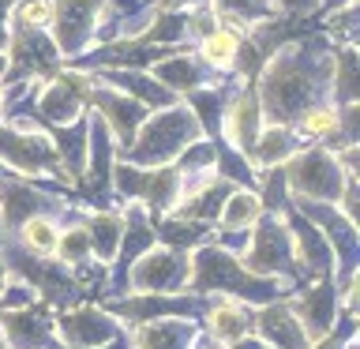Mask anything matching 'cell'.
Here are the masks:
<instances>
[{
  "label": "cell",
  "instance_id": "cell-8",
  "mask_svg": "<svg viewBox=\"0 0 360 349\" xmlns=\"http://www.w3.org/2000/svg\"><path fill=\"white\" fill-rule=\"evenodd\" d=\"M180 184L184 177L176 169H154V173H143L135 165L117 169V188L124 196H139L150 210H173L180 203Z\"/></svg>",
  "mask_w": 360,
  "mask_h": 349
},
{
  "label": "cell",
  "instance_id": "cell-1",
  "mask_svg": "<svg viewBox=\"0 0 360 349\" xmlns=\"http://www.w3.org/2000/svg\"><path fill=\"white\" fill-rule=\"evenodd\" d=\"M188 286L199 293H225L233 300H255V304H270L278 300L281 286L274 278H263V274H252V270L240 267V259L225 248H214V244H202L195 255H191V270H188Z\"/></svg>",
  "mask_w": 360,
  "mask_h": 349
},
{
  "label": "cell",
  "instance_id": "cell-7",
  "mask_svg": "<svg viewBox=\"0 0 360 349\" xmlns=\"http://www.w3.org/2000/svg\"><path fill=\"white\" fill-rule=\"evenodd\" d=\"M191 255L173 248H146L139 263H131V289L135 293H165L188 286Z\"/></svg>",
  "mask_w": 360,
  "mask_h": 349
},
{
  "label": "cell",
  "instance_id": "cell-23",
  "mask_svg": "<svg viewBox=\"0 0 360 349\" xmlns=\"http://www.w3.org/2000/svg\"><path fill=\"white\" fill-rule=\"evenodd\" d=\"M252 154H255L259 165H278V162H285V158L297 154V139H292V132L285 124H274V128H263L255 135Z\"/></svg>",
  "mask_w": 360,
  "mask_h": 349
},
{
  "label": "cell",
  "instance_id": "cell-28",
  "mask_svg": "<svg viewBox=\"0 0 360 349\" xmlns=\"http://www.w3.org/2000/svg\"><path fill=\"white\" fill-rule=\"evenodd\" d=\"M338 120H342V113L330 109V106H315L308 113H300V135H308V139H326V135L338 132Z\"/></svg>",
  "mask_w": 360,
  "mask_h": 349
},
{
  "label": "cell",
  "instance_id": "cell-21",
  "mask_svg": "<svg viewBox=\"0 0 360 349\" xmlns=\"http://www.w3.org/2000/svg\"><path fill=\"white\" fill-rule=\"evenodd\" d=\"M255 135H259V101H255V94H240L229 109V120H225V139H229L236 151L252 154Z\"/></svg>",
  "mask_w": 360,
  "mask_h": 349
},
{
  "label": "cell",
  "instance_id": "cell-16",
  "mask_svg": "<svg viewBox=\"0 0 360 349\" xmlns=\"http://www.w3.org/2000/svg\"><path fill=\"white\" fill-rule=\"evenodd\" d=\"M86 83L90 79L86 75H75V72H68L64 79H56V83H49L41 90V101H38V113L41 117H49L56 124H68V120H75V113L79 106H83V94H86Z\"/></svg>",
  "mask_w": 360,
  "mask_h": 349
},
{
  "label": "cell",
  "instance_id": "cell-11",
  "mask_svg": "<svg viewBox=\"0 0 360 349\" xmlns=\"http://www.w3.org/2000/svg\"><path fill=\"white\" fill-rule=\"evenodd\" d=\"M252 326L259 331V338L270 345V349H308V334L304 326L297 323V315L289 312L285 300H270L259 308V315L252 319Z\"/></svg>",
  "mask_w": 360,
  "mask_h": 349
},
{
  "label": "cell",
  "instance_id": "cell-31",
  "mask_svg": "<svg viewBox=\"0 0 360 349\" xmlns=\"http://www.w3.org/2000/svg\"><path fill=\"white\" fill-rule=\"evenodd\" d=\"M162 241H169V244H184V248H191V244H199L202 241V225H195V222H169L165 229H162Z\"/></svg>",
  "mask_w": 360,
  "mask_h": 349
},
{
  "label": "cell",
  "instance_id": "cell-32",
  "mask_svg": "<svg viewBox=\"0 0 360 349\" xmlns=\"http://www.w3.org/2000/svg\"><path fill=\"white\" fill-rule=\"evenodd\" d=\"M334 64H342V72H338V90H342L345 101H353V49H338L334 53Z\"/></svg>",
  "mask_w": 360,
  "mask_h": 349
},
{
  "label": "cell",
  "instance_id": "cell-17",
  "mask_svg": "<svg viewBox=\"0 0 360 349\" xmlns=\"http://www.w3.org/2000/svg\"><path fill=\"white\" fill-rule=\"evenodd\" d=\"M90 101H98V109H105V113H101V120H109L112 135H117V139H124V146H131V143H135V132H139V124L146 120L143 106H135V101L120 98V94H109V90H94V94H90Z\"/></svg>",
  "mask_w": 360,
  "mask_h": 349
},
{
  "label": "cell",
  "instance_id": "cell-24",
  "mask_svg": "<svg viewBox=\"0 0 360 349\" xmlns=\"http://www.w3.org/2000/svg\"><path fill=\"white\" fill-rule=\"evenodd\" d=\"M90 255H98L101 263H109L120 248V236H124V218L120 214H94L90 218Z\"/></svg>",
  "mask_w": 360,
  "mask_h": 349
},
{
  "label": "cell",
  "instance_id": "cell-25",
  "mask_svg": "<svg viewBox=\"0 0 360 349\" xmlns=\"http://www.w3.org/2000/svg\"><path fill=\"white\" fill-rule=\"evenodd\" d=\"M199 53H202V64H210L214 72H225V68L236 64V53H240V34L218 27L214 34H207V38H202Z\"/></svg>",
  "mask_w": 360,
  "mask_h": 349
},
{
  "label": "cell",
  "instance_id": "cell-12",
  "mask_svg": "<svg viewBox=\"0 0 360 349\" xmlns=\"http://www.w3.org/2000/svg\"><path fill=\"white\" fill-rule=\"evenodd\" d=\"M109 308L117 315H124V319H131V323H150L158 315L173 319V315H191L199 308V293H191L184 300H173L169 293H135L128 300H112Z\"/></svg>",
  "mask_w": 360,
  "mask_h": 349
},
{
  "label": "cell",
  "instance_id": "cell-34",
  "mask_svg": "<svg viewBox=\"0 0 360 349\" xmlns=\"http://www.w3.org/2000/svg\"><path fill=\"white\" fill-rule=\"evenodd\" d=\"M308 349H342V342H338L334 334H323V338H315ZM349 349H353V342H349Z\"/></svg>",
  "mask_w": 360,
  "mask_h": 349
},
{
  "label": "cell",
  "instance_id": "cell-2",
  "mask_svg": "<svg viewBox=\"0 0 360 349\" xmlns=\"http://www.w3.org/2000/svg\"><path fill=\"white\" fill-rule=\"evenodd\" d=\"M319 72H315V56H300V49H281L266 68L263 79V106L274 117V124L297 117L319 90Z\"/></svg>",
  "mask_w": 360,
  "mask_h": 349
},
{
  "label": "cell",
  "instance_id": "cell-39",
  "mask_svg": "<svg viewBox=\"0 0 360 349\" xmlns=\"http://www.w3.org/2000/svg\"><path fill=\"white\" fill-rule=\"evenodd\" d=\"M0 286H4V255H0Z\"/></svg>",
  "mask_w": 360,
  "mask_h": 349
},
{
  "label": "cell",
  "instance_id": "cell-14",
  "mask_svg": "<svg viewBox=\"0 0 360 349\" xmlns=\"http://www.w3.org/2000/svg\"><path fill=\"white\" fill-rule=\"evenodd\" d=\"M285 229H289V241H292V259H297V270L308 267L311 278H326V274H330L334 248L326 244V236L315 229L311 222H292V225H285Z\"/></svg>",
  "mask_w": 360,
  "mask_h": 349
},
{
  "label": "cell",
  "instance_id": "cell-22",
  "mask_svg": "<svg viewBox=\"0 0 360 349\" xmlns=\"http://www.w3.org/2000/svg\"><path fill=\"white\" fill-rule=\"evenodd\" d=\"M259 214H263V199L255 196V191H244V188H233L229 196H225L221 210H218V222L225 233H240L248 225L259 222Z\"/></svg>",
  "mask_w": 360,
  "mask_h": 349
},
{
  "label": "cell",
  "instance_id": "cell-38",
  "mask_svg": "<svg viewBox=\"0 0 360 349\" xmlns=\"http://www.w3.org/2000/svg\"><path fill=\"white\" fill-rule=\"evenodd\" d=\"M195 349H221L218 342H207V345H195Z\"/></svg>",
  "mask_w": 360,
  "mask_h": 349
},
{
  "label": "cell",
  "instance_id": "cell-4",
  "mask_svg": "<svg viewBox=\"0 0 360 349\" xmlns=\"http://www.w3.org/2000/svg\"><path fill=\"white\" fill-rule=\"evenodd\" d=\"M285 188L300 199L338 203V196H342V165L326 151H304V154L297 151L292 165L285 169Z\"/></svg>",
  "mask_w": 360,
  "mask_h": 349
},
{
  "label": "cell",
  "instance_id": "cell-9",
  "mask_svg": "<svg viewBox=\"0 0 360 349\" xmlns=\"http://www.w3.org/2000/svg\"><path fill=\"white\" fill-rule=\"evenodd\" d=\"M53 4V27H56V49L60 56H79L94 34L98 8L105 0H49Z\"/></svg>",
  "mask_w": 360,
  "mask_h": 349
},
{
  "label": "cell",
  "instance_id": "cell-15",
  "mask_svg": "<svg viewBox=\"0 0 360 349\" xmlns=\"http://www.w3.org/2000/svg\"><path fill=\"white\" fill-rule=\"evenodd\" d=\"M0 334H4L8 349H45L49 345V315L41 308L34 312V304L30 308H15L4 315Z\"/></svg>",
  "mask_w": 360,
  "mask_h": 349
},
{
  "label": "cell",
  "instance_id": "cell-18",
  "mask_svg": "<svg viewBox=\"0 0 360 349\" xmlns=\"http://www.w3.org/2000/svg\"><path fill=\"white\" fill-rule=\"evenodd\" d=\"M207 331L214 334V342H240V338L252 334V312L244 308L240 300H218L207 308Z\"/></svg>",
  "mask_w": 360,
  "mask_h": 349
},
{
  "label": "cell",
  "instance_id": "cell-19",
  "mask_svg": "<svg viewBox=\"0 0 360 349\" xmlns=\"http://www.w3.org/2000/svg\"><path fill=\"white\" fill-rule=\"evenodd\" d=\"M45 196H38L30 184H19V180H0V218L4 225H22L34 214H41Z\"/></svg>",
  "mask_w": 360,
  "mask_h": 349
},
{
  "label": "cell",
  "instance_id": "cell-35",
  "mask_svg": "<svg viewBox=\"0 0 360 349\" xmlns=\"http://www.w3.org/2000/svg\"><path fill=\"white\" fill-rule=\"evenodd\" d=\"M281 8H292V11H304V8H311L315 0H278Z\"/></svg>",
  "mask_w": 360,
  "mask_h": 349
},
{
  "label": "cell",
  "instance_id": "cell-33",
  "mask_svg": "<svg viewBox=\"0 0 360 349\" xmlns=\"http://www.w3.org/2000/svg\"><path fill=\"white\" fill-rule=\"evenodd\" d=\"M109 79H117L120 90H124V87H128V90H139V94L150 101V106H154V101H169L162 90H158V87H146V79H139V75H109Z\"/></svg>",
  "mask_w": 360,
  "mask_h": 349
},
{
  "label": "cell",
  "instance_id": "cell-40",
  "mask_svg": "<svg viewBox=\"0 0 360 349\" xmlns=\"http://www.w3.org/2000/svg\"><path fill=\"white\" fill-rule=\"evenodd\" d=\"M0 109H4V87H0Z\"/></svg>",
  "mask_w": 360,
  "mask_h": 349
},
{
  "label": "cell",
  "instance_id": "cell-3",
  "mask_svg": "<svg viewBox=\"0 0 360 349\" xmlns=\"http://www.w3.org/2000/svg\"><path fill=\"white\" fill-rule=\"evenodd\" d=\"M143 132L139 143H131V158L135 162H169V158L184 154V146H191V139H199V120L191 109H165L154 113V120L139 124Z\"/></svg>",
  "mask_w": 360,
  "mask_h": 349
},
{
  "label": "cell",
  "instance_id": "cell-37",
  "mask_svg": "<svg viewBox=\"0 0 360 349\" xmlns=\"http://www.w3.org/2000/svg\"><path fill=\"white\" fill-rule=\"evenodd\" d=\"M162 8H180V4H191V0H158Z\"/></svg>",
  "mask_w": 360,
  "mask_h": 349
},
{
  "label": "cell",
  "instance_id": "cell-41",
  "mask_svg": "<svg viewBox=\"0 0 360 349\" xmlns=\"http://www.w3.org/2000/svg\"><path fill=\"white\" fill-rule=\"evenodd\" d=\"M330 4H334V8H338V4H342V0H330ZM345 4H349V0H345Z\"/></svg>",
  "mask_w": 360,
  "mask_h": 349
},
{
  "label": "cell",
  "instance_id": "cell-36",
  "mask_svg": "<svg viewBox=\"0 0 360 349\" xmlns=\"http://www.w3.org/2000/svg\"><path fill=\"white\" fill-rule=\"evenodd\" d=\"M236 349H270L266 342H255V338H240V342H236Z\"/></svg>",
  "mask_w": 360,
  "mask_h": 349
},
{
  "label": "cell",
  "instance_id": "cell-10",
  "mask_svg": "<svg viewBox=\"0 0 360 349\" xmlns=\"http://www.w3.org/2000/svg\"><path fill=\"white\" fill-rule=\"evenodd\" d=\"M285 304L297 315V323L304 326L308 342H315V338L330 334V323L338 312V286L334 281H319V286H311L308 293H300L297 300H285Z\"/></svg>",
  "mask_w": 360,
  "mask_h": 349
},
{
  "label": "cell",
  "instance_id": "cell-30",
  "mask_svg": "<svg viewBox=\"0 0 360 349\" xmlns=\"http://www.w3.org/2000/svg\"><path fill=\"white\" fill-rule=\"evenodd\" d=\"M19 23L27 30H41L53 23V4L49 0H27V4L19 8Z\"/></svg>",
  "mask_w": 360,
  "mask_h": 349
},
{
  "label": "cell",
  "instance_id": "cell-29",
  "mask_svg": "<svg viewBox=\"0 0 360 349\" xmlns=\"http://www.w3.org/2000/svg\"><path fill=\"white\" fill-rule=\"evenodd\" d=\"M56 255H60V263L68 267H83L86 259H90V233L86 229H68L60 233V241H56Z\"/></svg>",
  "mask_w": 360,
  "mask_h": 349
},
{
  "label": "cell",
  "instance_id": "cell-27",
  "mask_svg": "<svg viewBox=\"0 0 360 349\" xmlns=\"http://www.w3.org/2000/svg\"><path fill=\"white\" fill-rule=\"evenodd\" d=\"M154 75L162 79V83L176 87V90H191L195 83H202V68L199 61H191V56H169L154 68Z\"/></svg>",
  "mask_w": 360,
  "mask_h": 349
},
{
  "label": "cell",
  "instance_id": "cell-26",
  "mask_svg": "<svg viewBox=\"0 0 360 349\" xmlns=\"http://www.w3.org/2000/svg\"><path fill=\"white\" fill-rule=\"evenodd\" d=\"M56 241H60V225L45 214H34V218L22 222V244L30 248L34 255H53L56 252Z\"/></svg>",
  "mask_w": 360,
  "mask_h": 349
},
{
  "label": "cell",
  "instance_id": "cell-6",
  "mask_svg": "<svg viewBox=\"0 0 360 349\" xmlns=\"http://www.w3.org/2000/svg\"><path fill=\"white\" fill-rule=\"evenodd\" d=\"M244 270H252V274H297V259H292V241H289V229L285 222L278 218H266L259 229L252 233V248H248L244 255Z\"/></svg>",
  "mask_w": 360,
  "mask_h": 349
},
{
  "label": "cell",
  "instance_id": "cell-5",
  "mask_svg": "<svg viewBox=\"0 0 360 349\" xmlns=\"http://www.w3.org/2000/svg\"><path fill=\"white\" fill-rule=\"evenodd\" d=\"M0 162L19 169L22 177H64L60 158L41 139L30 124H15V128H0Z\"/></svg>",
  "mask_w": 360,
  "mask_h": 349
},
{
  "label": "cell",
  "instance_id": "cell-20",
  "mask_svg": "<svg viewBox=\"0 0 360 349\" xmlns=\"http://www.w3.org/2000/svg\"><path fill=\"white\" fill-rule=\"evenodd\" d=\"M191 338H195V326L191 323L154 319V323H139V331H135V349H188Z\"/></svg>",
  "mask_w": 360,
  "mask_h": 349
},
{
  "label": "cell",
  "instance_id": "cell-13",
  "mask_svg": "<svg viewBox=\"0 0 360 349\" xmlns=\"http://www.w3.org/2000/svg\"><path fill=\"white\" fill-rule=\"evenodd\" d=\"M56 331H60V342L68 349H94V345L112 342V338H117L112 319H109L105 312H98V308H75V312H68Z\"/></svg>",
  "mask_w": 360,
  "mask_h": 349
}]
</instances>
